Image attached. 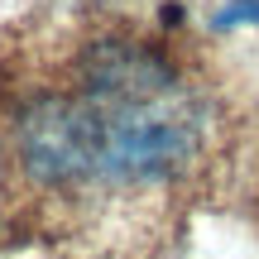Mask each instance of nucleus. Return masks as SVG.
I'll return each instance as SVG.
<instances>
[{
	"instance_id": "f257e3e1",
	"label": "nucleus",
	"mask_w": 259,
	"mask_h": 259,
	"mask_svg": "<svg viewBox=\"0 0 259 259\" xmlns=\"http://www.w3.org/2000/svg\"><path fill=\"white\" fill-rule=\"evenodd\" d=\"M5 149L38 197L144 206L183 192L206 163L216 101L168 38L92 24L10 82Z\"/></svg>"
},
{
	"instance_id": "f03ea898",
	"label": "nucleus",
	"mask_w": 259,
	"mask_h": 259,
	"mask_svg": "<svg viewBox=\"0 0 259 259\" xmlns=\"http://www.w3.org/2000/svg\"><path fill=\"white\" fill-rule=\"evenodd\" d=\"M235 19H259V0H240V5L226 10V24H235Z\"/></svg>"
}]
</instances>
